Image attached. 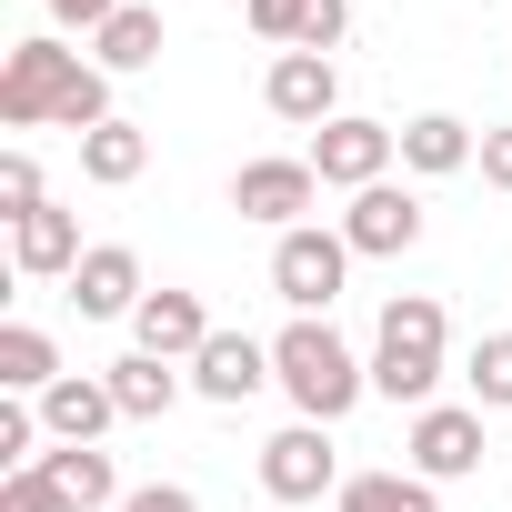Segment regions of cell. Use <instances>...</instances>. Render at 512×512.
Masks as SVG:
<instances>
[{
    "mask_svg": "<svg viewBox=\"0 0 512 512\" xmlns=\"http://www.w3.org/2000/svg\"><path fill=\"white\" fill-rule=\"evenodd\" d=\"M332 512H442V482H422V472H352L332 492Z\"/></svg>",
    "mask_w": 512,
    "mask_h": 512,
    "instance_id": "7402d4cb",
    "label": "cell"
},
{
    "mask_svg": "<svg viewBox=\"0 0 512 512\" xmlns=\"http://www.w3.org/2000/svg\"><path fill=\"white\" fill-rule=\"evenodd\" d=\"M442 342H452V322H442V302H432V292L382 302V332H372V392H382V402L432 412V392H442Z\"/></svg>",
    "mask_w": 512,
    "mask_h": 512,
    "instance_id": "7a4b0ae2",
    "label": "cell"
},
{
    "mask_svg": "<svg viewBox=\"0 0 512 512\" xmlns=\"http://www.w3.org/2000/svg\"><path fill=\"white\" fill-rule=\"evenodd\" d=\"M312 201H322V171H312V161H241V171H231V211H241V221L302 231Z\"/></svg>",
    "mask_w": 512,
    "mask_h": 512,
    "instance_id": "ba28073f",
    "label": "cell"
},
{
    "mask_svg": "<svg viewBox=\"0 0 512 512\" xmlns=\"http://www.w3.org/2000/svg\"><path fill=\"white\" fill-rule=\"evenodd\" d=\"M81 81H91V61L61 51L51 31L11 41V61H0V131H41V121H61V111L81 101Z\"/></svg>",
    "mask_w": 512,
    "mask_h": 512,
    "instance_id": "3957f363",
    "label": "cell"
},
{
    "mask_svg": "<svg viewBox=\"0 0 512 512\" xmlns=\"http://www.w3.org/2000/svg\"><path fill=\"white\" fill-rule=\"evenodd\" d=\"M151 171V131L141 121H101L91 141H81V181H101V191H131Z\"/></svg>",
    "mask_w": 512,
    "mask_h": 512,
    "instance_id": "44dd1931",
    "label": "cell"
},
{
    "mask_svg": "<svg viewBox=\"0 0 512 512\" xmlns=\"http://www.w3.org/2000/svg\"><path fill=\"white\" fill-rule=\"evenodd\" d=\"M91 61H101L111 81H121V71H151V61H161V11H141V0H121V11H111V21L91 31Z\"/></svg>",
    "mask_w": 512,
    "mask_h": 512,
    "instance_id": "ffe728a7",
    "label": "cell"
},
{
    "mask_svg": "<svg viewBox=\"0 0 512 512\" xmlns=\"http://www.w3.org/2000/svg\"><path fill=\"white\" fill-rule=\"evenodd\" d=\"M332 191H372V181H392V161H402V131L392 121H362V111H342V121H322L312 131V151H302Z\"/></svg>",
    "mask_w": 512,
    "mask_h": 512,
    "instance_id": "5b68a950",
    "label": "cell"
},
{
    "mask_svg": "<svg viewBox=\"0 0 512 512\" xmlns=\"http://www.w3.org/2000/svg\"><path fill=\"white\" fill-rule=\"evenodd\" d=\"M31 442H41V402H0V462H11V472H31V462H41Z\"/></svg>",
    "mask_w": 512,
    "mask_h": 512,
    "instance_id": "484cf974",
    "label": "cell"
},
{
    "mask_svg": "<svg viewBox=\"0 0 512 512\" xmlns=\"http://www.w3.org/2000/svg\"><path fill=\"white\" fill-rule=\"evenodd\" d=\"M342 282H352V241H342V231L302 221V231H282V241H272V292H282L292 312H332V302H342Z\"/></svg>",
    "mask_w": 512,
    "mask_h": 512,
    "instance_id": "277c9868",
    "label": "cell"
},
{
    "mask_svg": "<svg viewBox=\"0 0 512 512\" xmlns=\"http://www.w3.org/2000/svg\"><path fill=\"white\" fill-rule=\"evenodd\" d=\"M121 512H201V502H191V492H181V482H141V492H131V502H121Z\"/></svg>",
    "mask_w": 512,
    "mask_h": 512,
    "instance_id": "f1b7e54d",
    "label": "cell"
},
{
    "mask_svg": "<svg viewBox=\"0 0 512 512\" xmlns=\"http://www.w3.org/2000/svg\"><path fill=\"white\" fill-rule=\"evenodd\" d=\"M262 382H272V342H251V332H211V342L191 352V392L221 402V412H241Z\"/></svg>",
    "mask_w": 512,
    "mask_h": 512,
    "instance_id": "7c38bea8",
    "label": "cell"
},
{
    "mask_svg": "<svg viewBox=\"0 0 512 512\" xmlns=\"http://www.w3.org/2000/svg\"><path fill=\"white\" fill-rule=\"evenodd\" d=\"M131 332H141V352H161V362H191V352L211 342V312H201V292H151V302L131 312Z\"/></svg>",
    "mask_w": 512,
    "mask_h": 512,
    "instance_id": "2e32d148",
    "label": "cell"
},
{
    "mask_svg": "<svg viewBox=\"0 0 512 512\" xmlns=\"http://www.w3.org/2000/svg\"><path fill=\"white\" fill-rule=\"evenodd\" d=\"M342 241H352V262H402V251L422 241V201H412L402 181H372V191H352Z\"/></svg>",
    "mask_w": 512,
    "mask_h": 512,
    "instance_id": "9c48e42d",
    "label": "cell"
},
{
    "mask_svg": "<svg viewBox=\"0 0 512 512\" xmlns=\"http://www.w3.org/2000/svg\"><path fill=\"white\" fill-rule=\"evenodd\" d=\"M111 422H121V402H111L101 372H61V382L41 392V432H51V442H101Z\"/></svg>",
    "mask_w": 512,
    "mask_h": 512,
    "instance_id": "5bb4252c",
    "label": "cell"
},
{
    "mask_svg": "<svg viewBox=\"0 0 512 512\" xmlns=\"http://www.w3.org/2000/svg\"><path fill=\"white\" fill-rule=\"evenodd\" d=\"M342 31H352V0H302V11H292V51H342Z\"/></svg>",
    "mask_w": 512,
    "mask_h": 512,
    "instance_id": "d4e9b609",
    "label": "cell"
},
{
    "mask_svg": "<svg viewBox=\"0 0 512 512\" xmlns=\"http://www.w3.org/2000/svg\"><path fill=\"white\" fill-rule=\"evenodd\" d=\"M41 472L61 482V502H71V512H121V502H131L101 442H61V452H41Z\"/></svg>",
    "mask_w": 512,
    "mask_h": 512,
    "instance_id": "e0dca14e",
    "label": "cell"
},
{
    "mask_svg": "<svg viewBox=\"0 0 512 512\" xmlns=\"http://www.w3.org/2000/svg\"><path fill=\"white\" fill-rule=\"evenodd\" d=\"M482 181H492V191H512V121H492V131H482Z\"/></svg>",
    "mask_w": 512,
    "mask_h": 512,
    "instance_id": "83f0119b",
    "label": "cell"
},
{
    "mask_svg": "<svg viewBox=\"0 0 512 512\" xmlns=\"http://www.w3.org/2000/svg\"><path fill=\"white\" fill-rule=\"evenodd\" d=\"M292 11H302V0H251V31H262V41H282V51H292Z\"/></svg>",
    "mask_w": 512,
    "mask_h": 512,
    "instance_id": "f546056e",
    "label": "cell"
},
{
    "mask_svg": "<svg viewBox=\"0 0 512 512\" xmlns=\"http://www.w3.org/2000/svg\"><path fill=\"white\" fill-rule=\"evenodd\" d=\"M352 472L332 462V422H292V432H272L262 442V492L272 502H322V492H342Z\"/></svg>",
    "mask_w": 512,
    "mask_h": 512,
    "instance_id": "8992f818",
    "label": "cell"
},
{
    "mask_svg": "<svg viewBox=\"0 0 512 512\" xmlns=\"http://www.w3.org/2000/svg\"><path fill=\"white\" fill-rule=\"evenodd\" d=\"M11 272H31V282H71V272H81V211L41 201L31 221H11Z\"/></svg>",
    "mask_w": 512,
    "mask_h": 512,
    "instance_id": "4fadbf2b",
    "label": "cell"
},
{
    "mask_svg": "<svg viewBox=\"0 0 512 512\" xmlns=\"http://www.w3.org/2000/svg\"><path fill=\"white\" fill-rule=\"evenodd\" d=\"M462 382H472V412H512V332H482L462 352Z\"/></svg>",
    "mask_w": 512,
    "mask_h": 512,
    "instance_id": "603a6c76",
    "label": "cell"
},
{
    "mask_svg": "<svg viewBox=\"0 0 512 512\" xmlns=\"http://www.w3.org/2000/svg\"><path fill=\"white\" fill-rule=\"evenodd\" d=\"M0 512H71V502H61V482L31 462V472H11V482H0Z\"/></svg>",
    "mask_w": 512,
    "mask_h": 512,
    "instance_id": "4316f807",
    "label": "cell"
},
{
    "mask_svg": "<svg viewBox=\"0 0 512 512\" xmlns=\"http://www.w3.org/2000/svg\"><path fill=\"white\" fill-rule=\"evenodd\" d=\"M402 462H412L422 482H462V472H482V412H472V402H432V412H412Z\"/></svg>",
    "mask_w": 512,
    "mask_h": 512,
    "instance_id": "52a82bcc",
    "label": "cell"
},
{
    "mask_svg": "<svg viewBox=\"0 0 512 512\" xmlns=\"http://www.w3.org/2000/svg\"><path fill=\"white\" fill-rule=\"evenodd\" d=\"M61 382V342L41 332V322H11V332H0V392H11V402H41Z\"/></svg>",
    "mask_w": 512,
    "mask_h": 512,
    "instance_id": "d6986e66",
    "label": "cell"
},
{
    "mask_svg": "<svg viewBox=\"0 0 512 512\" xmlns=\"http://www.w3.org/2000/svg\"><path fill=\"white\" fill-rule=\"evenodd\" d=\"M71 302H81V322H131V312L151 302L141 251H131V241H91V251H81V272H71Z\"/></svg>",
    "mask_w": 512,
    "mask_h": 512,
    "instance_id": "8fae6325",
    "label": "cell"
},
{
    "mask_svg": "<svg viewBox=\"0 0 512 512\" xmlns=\"http://www.w3.org/2000/svg\"><path fill=\"white\" fill-rule=\"evenodd\" d=\"M482 161V131L472 121H452V111H422V121H402V171H422V181H452V171H472Z\"/></svg>",
    "mask_w": 512,
    "mask_h": 512,
    "instance_id": "9a60e30c",
    "label": "cell"
},
{
    "mask_svg": "<svg viewBox=\"0 0 512 512\" xmlns=\"http://www.w3.org/2000/svg\"><path fill=\"white\" fill-rule=\"evenodd\" d=\"M262 101H272V121L322 131V121H342V71H332L322 51H282V61L262 71Z\"/></svg>",
    "mask_w": 512,
    "mask_h": 512,
    "instance_id": "30bf717a",
    "label": "cell"
},
{
    "mask_svg": "<svg viewBox=\"0 0 512 512\" xmlns=\"http://www.w3.org/2000/svg\"><path fill=\"white\" fill-rule=\"evenodd\" d=\"M51 191H41V161H31V141H11L0 151V221H31Z\"/></svg>",
    "mask_w": 512,
    "mask_h": 512,
    "instance_id": "cb8c5ba5",
    "label": "cell"
},
{
    "mask_svg": "<svg viewBox=\"0 0 512 512\" xmlns=\"http://www.w3.org/2000/svg\"><path fill=\"white\" fill-rule=\"evenodd\" d=\"M101 382H111L121 422H161V412L181 402V362H161V352H131V362H111Z\"/></svg>",
    "mask_w": 512,
    "mask_h": 512,
    "instance_id": "ac0fdd59",
    "label": "cell"
},
{
    "mask_svg": "<svg viewBox=\"0 0 512 512\" xmlns=\"http://www.w3.org/2000/svg\"><path fill=\"white\" fill-rule=\"evenodd\" d=\"M272 382L292 392L302 422H342V412L372 392V362H352V342H342L322 312H292V322L272 332Z\"/></svg>",
    "mask_w": 512,
    "mask_h": 512,
    "instance_id": "6da1fadb",
    "label": "cell"
},
{
    "mask_svg": "<svg viewBox=\"0 0 512 512\" xmlns=\"http://www.w3.org/2000/svg\"><path fill=\"white\" fill-rule=\"evenodd\" d=\"M111 11H121V0H51V21H61V31H101Z\"/></svg>",
    "mask_w": 512,
    "mask_h": 512,
    "instance_id": "4dcf8cb0",
    "label": "cell"
}]
</instances>
